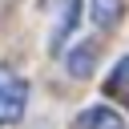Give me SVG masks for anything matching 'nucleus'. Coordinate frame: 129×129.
Returning a JSON list of instances; mask_svg holds the SVG:
<instances>
[{"mask_svg": "<svg viewBox=\"0 0 129 129\" xmlns=\"http://www.w3.org/2000/svg\"><path fill=\"white\" fill-rule=\"evenodd\" d=\"M105 93H109V97H117V101L129 109V56H125V60H117L113 77L105 81Z\"/></svg>", "mask_w": 129, "mask_h": 129, "instance_id": "obj_4", "label": "nucleus"}, {"mask_svg": "<svg viewBox=\"0 0 129 129\" xmlns=\"http://www.w3.org/2000/svg\"><path fill=\"white\" fill-rule=\"evenodd\" d=\"M89 8H93L97 28H113L121 20V0H89Z\"/></svg>", "mask_w": 129, "mask_h": 129, "instance_id": "obj_6", "label": "nucleus"}, {"mask_svg": "<svg viewBox=\"0 0 129 129\" xmlns=\"http://www.w3.org/2000/svg\"><path fill=\"white\" fill-rule=\"evenodd\" d=\"M77 16H81V0H64V12H60V24H56V32L48 36V52H56L64 40H69V32L77 28Z\"/></svg>", "mask_w": 129, "mask_h": 129, "instance_id": "obj_3", "label": "nucleus"}, {"mask_svg": "<svg viewBox=\"0 0 129 129\" xmlns=\"http://www.w3.org/2000/svg\"><path fill=\"white\" fill-rule=\"evenodd\" d=\"M77 125H81V129H125V121H121L109 105H93V109H85Z\"/></svg>", "mask_w": 129, "mask_h": 129, "instance_id": "obj_2", "label": "nucleus"}, {"mask_svg": "<svg viewBox=\"0 0 129 129\" xmlns=\"http://www.w3.org/2000/svg\"><path fill=\"white\" fill-rule=\"evenodd\" d=\"M24 101H28V85L20 77H0V125H16L24 117Z\"/></svg>", "mask_w": 129, "mask_h": 129, "instance_id": "obj_1", "label": "nucleus"}, {"mask_svg": "<svg viewBox=\"0 0 129 129\" xmlns=\"http://www.w3.org/2000/svg\"><path fill=\"white\" fill-rule=\"evenodd\" d=\"M93 60H97V48H93V44H81V48H73V52L64 56V64H69L73 77H89V73H93Z\"/></svg>", "mask_w": 129, "mask_h": 129, "instance_id": "obj_5", "label": "nucleus"}]
</instances>
